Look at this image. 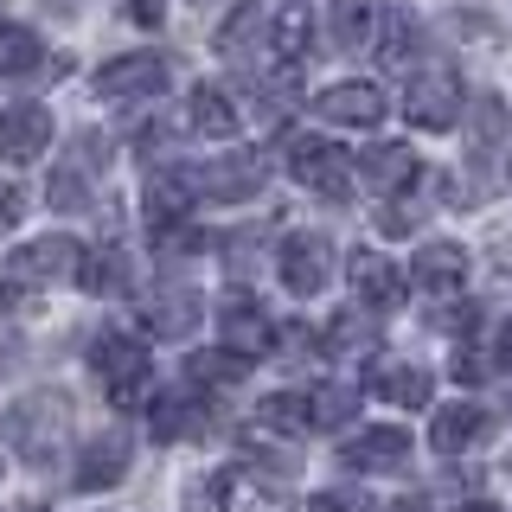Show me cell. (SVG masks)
I'll return each instance as SVG.
<instances>
[{
    "label": "cell",
    "mask_w": 512,
    "mask_h": 512,
    "mask_svg": "<svg viewBox=\"0 0 512 512\" xmlns=\"http://www.w3.org/2000/svg\"><path fill=\"white\" fill-rule=\"evenodd\" d=\"M90 372H96V384L109 391L116 410H141L154 397V359H148V346L128 340V333H96L90 340Z\"/></svg>",
    "instance_id": "cell-1"
},
{
    "label": "cell",
    "mask_w": 512,
    "mask_h": 512,
    "mask_svg": "<svg viewBox=\"0 0 512 512\" xmlns=\"http://www.w3.org/2000/svg\"><path fill=\"white\" fill-rule=\"evenodd\" d=\"M64 442H71V404H64L58 391H32L20 404L7 410V448L20 461H58Z\"/></svg>",
    "instance_id": "cell-2"
},
{
    "label": "cell",
    "mask_w": 512,
    "mask_h": 512,
    "mask_svg": "<svg viewBox=\"0 0 512 512\" xmlns=\"http://www.w3.org/2000/svg\"><path fill=\"white\" fill-rule=\"evenodd\" d=\"M282 167H288V180H301L308 192H327V199H346V192L359 186L352 154L340 148V141H327V135H288Z\"/></svg>",
    "instance_id": "cell-3"
},
{
    "label": "cell",
    "mask_w": 512,
    "mask_h": 512,
    "mask_svg": "<svg viewBox=\"0 0 512 512\" xmlns=\"http://www.w3.org/2000/svg\"><path fill=\"white\" fill-rule=\"evenodd\" d=\"M167 77L173 71H167L160 52H122L96 71V96H103V103H154V96L167 90Z\"/></svg>",
    "instance_id": "cell-4"
},
{
    "label": "cell",
    "mask_w": 512,
    "mask_h": 512,
    "mask_svg": "<svg viewBox=\"0 0 512 512\" xmlns=\"http://www.w3.org/2000/svg\"><path fill=\"white\" fill-rule=\"evenodd\" d=\"M276 269H282V288L295 301H308V295H320L327 288V276H333V244L320 231H288L282 237V250H276Z\"/></svg>",
    "instance_id": "cell-5"
},
{
    "label": "cell",
    "mask_w": 512,
    "mask_h": 512,
    "mask_svg": "<svg viewBox=\"0 0 512 512\" xmlns=\"http://www.w3.org/2000/svg\"><path fill=\"white\" fill-rule=\"evenodd\" d=\"M218 333H224V352H237V359H269V352H276V320L250 295L218 301Z\"/></svg>",
    "instance_id": "cell-6"
},
{
    "label": "cell",
    "mask_w": 512,
    "mask_h": 512,
    "mask_svg": "<svg viewBox=\"0 0 512 512\" xmlns=\"http://www.w3.org/2000/svg\"><path fill=\"white\" fill-rule=\"evenodd\" d=\"M404 116L416 122V128H455L461 122V84L448 71H410V84H404Z\"/></svg>",
    "instance_id": "cell-7"
},
{
    "label": "cell",
    "mask_w": 512,
    "mask_h": 512,
    "mask_svg": "<svg viewBox=\"0 0 512 512\" xmlns=\"http://www.w3.org/2000/svg\"><path fill=\"white\" fill-rule=\"evenodd\" d=\"M52 148V116L39 103H7L0 109V167H32Z\"/></svg>",
    "instance_id": "cell-8"
},
{
    "label": "cell",
    "mask_w": 512,
    "mask_h": 512,
    "mask_svg": "<svg viewBox=\"0 0 512 512\" xmlns=\"http://www.w3.org/2000/svg\"><path fill=\"white\" fill-rule=\"evenodd\" d=\"M269 180V167H263V154H224L218 167H192V186H199V199H224V205H244L256 199Z\"/></svg>",
    "instance_id": "cell-9"
},
{
    "label": "cell",
    "mask_w": 512,
    "mask_h": 512,
    "mask_svg": "<svg viewBox=\"0 0 512 512\" xmlns=\"http://www.w3.org/2000/svg\"><path fill=\"white\" fill-rule=\"evenodd\" d=\"M346 276H352V295H359V308H397L404 301V269L391 263V256H378V250H352L346 256Z\"/></svg>",
    "instance_id": "cell-10"
},
{
    "label": "cell",
    "mask_w": 512,
    "mask_h": 512,
    "mask_svg": "<svg viewBox=\"0 0 512 512\" xmlns=\"http://www.w3.org/2000/svg\"><path fill=\"white\" fill-rule=\"evenodd\" d=\"M77 263H84L77 237H32V244L13 250V276L20 282H71Z\"/></svg>",
    "instance_id": "cell-11"
},
{
    "label": "cell",
    "mask_w": 512,
    "mask_h": 512,
    "mask_svg": "<svg viewBox=\"0 0 512 512\" xmlns=\"http://www.w3.org/2000/svg\"><path fill=\"white\" fill-rule=\"evenodd\" d=\"M314 116L333 128H378L384 122V90L378 84H327L314 96Z\"/></svg>",
    "instance_id": "cell-12"
},
{
    "label": "cell",
    "mask_w": 512,
    "mask_h": 512,
    "mask_svg": "<svg viewBox=\"0 0 512 512\" xmlns=\"http://www.w3.org/2000/svg\"><path fill=\"white\" fill-rule=\"evenodd\" d=\"M340 461H346L352 474H397L410 461V436H404V429H391V423L359 429V436L340 448Z\"/></svg>",
    "instance_id": "cell-13"
},
{
    "label": "cell",
    "mask_w": 512,
    "mask_h": 512,
    "mask_svg": "<svg viewBox=\"0 0 512 512\" xmlns=\"http://www.w3.org/2000/svg\"><path fill=\"white\" fill-rule=\"evenodd\" d=\"M199 320H205V301L192 295V288H154V295L141 301V327H148L154 340H186Z\"/></svg>",
    "instance_id": "cell-14"
},
{
    "label": "cell",
    "mask_w": 512,
    "mask_h": 512,
    "mask_svg": "<svg viewBox=\"0 0 512 512\" xmlns=\"http://www.w3.org/2000/svg\"><path fill=\"white\" fill-rule=\"evenodd\" d=\"M256 45L269 52V13L256 7V0H244V7H231V13L218 20L212 52H218L224 64H250V58H256Z\"/></svg>",
    "instance_id": "cell-15"
},
{
    "label": "cell",
    "mask_w": 512,
    "mask_h": 512,
    "mask_svg": "<svg viewBox=\"0 0 512 512\" xmlns=\"http://www.w3.org/2000/svg\"><path fill=\"white\" fill-rule=\"evenodd\" d=\"M128 474V429L109 423L103 436L84 442V461H77V487L96 493V487H116V480Z\"/></svg>",
    "instance_id": "cell-16"
},
{
    "label": "cell",
    "mask_w": 512,
    "mask_h": 512,
    "mask_svg": "<svg viewBox=\"0 0 512 512\" xmlns=\"http://www.w3.org/2000/svg\"><path fill=\"white\" fill-rule=\"evenodd\" d=\"M404 282H416L423 295H455V288L468 282V250H461V244H423L410 256Z\"/></svg>",
    "instance_id": "cell-17"
},
{
    "label": "cell",
    "mask_w": 512,
    "mask_h": 512,
    "mask_svg": "<svg viewBox=\"0 0 512 512\" xmlns=\"http://www.w3.org/2000/svg\"><path fill=\"white\" fill-rule=\"evenodd\" d=\"M96 167H109V148L96 154V135H77V154L52 173V205H64V212H90V173Z\"/></svg>",
    "instance_id": "cell-18"
},
{
    "label": "cell",
    "mask_w": 512,
    "mask_h": 512,
    "mask_svg": "<svg viewBox=\"0 0 512 512\" xmlns=\"http://www.w3.org/2000/svg\"><path fill=\"white\" fill-rule=\"evenodd\" d=\"M186 122L199 128L205 141H231V135H244V109L231 103V90L224 84H199L186 96Z\"/></svg>",
    "instance_id": "cell-19"
},
{
    "label": "cell",
    "mask_w": 512,
    "mask_h": 512,
    "mask_svg": "<svg viewBox=\"0 0 512 512\" xmlns=\"http://www.w3.org/2000/svg\"><path fill=\"white\" fill-rule=\"evenodd\" d=\"M192 205H199L192 167H160V173H148V224H180Z\"/></svg>",
    "instance_id": "cell-20"
},
{
    "label": "cell",
    "mask_w": 512,
    "mask_h": 512,
    "mask_svg": "<svg viewBox=\"0 0 512 512\" xmlns=\"http://www.w3.org/2000/svg\"><path fill=\"white\" fill-rule=\"evenodd\" d=\"M359 173L384 192V199H404V192L423 180V160H416L410 148H397V141H384V148H372V154L359 160Z\"/></svg>",
    "instance_id": "cell-21"
},
{
    "label": "cell",
    "mask_w": 512,
    "mask_h": 512,
    "mask_svg": "<svg viewBox=\"0 0 512 512\" xmlns=\"http://www.w3.org/2000/svg\"><path fill=\"white\" fill-rule=\"evenodd\" d=\"M327 39L333 52H365L378 39V0H327Z\"/></svg>",
    "instance_id": "cell-22"
},
{
    "label": "cell",
    "mask_w": 512,
    "mask_h": 512,
    "mask_svg": "<svg viewBox=\"0 0 512 512\" xmlns=\"http://www.w3.org/2000/svg\"><path fill=\"white\" fill-rule=\"evenodd\" d=\"M487 423L493 416L480 410V404H448V410H436V429H429V442H436V455H468V448L487 436Z\"/></svg>",
    "instance_id": "cell-23"
},
{
    "label": "cell",
    "mask_w": 512,
    "mask_h": 512,
    "mask_svg": "<svg viewBox=\"0 0 512 512\" xmlns=\"http://www.w3.org/2000/svg\"><path fill=\"white\" fill-rule=\"evenodd\" d=\"M320 346H327L333 359H359V352H378V314L352 301V308L333 314V327H327V340H320Z\"/></svg>",
    "instance_id": "cell-24"
},
{
    "label": "cell",
    "mask_w": 512,
    "mask_h": 512,
    "mask_svg": "<svg viewBox=\"0 0 512 512\" xmlns=\"http://www.w3.org/2000/svg\"><path fill=\"white\" fill-rule=\"evenodd\" d=\"M269 52H276L282 64H301V58L314 52V20H308L301 0H288L276 20H269Z\"/></svg>",
    "instance_id": "cell-25"
},
{
    "label": "cell",
    "mask_w": 512,
    "mask_h": 512,
    "mask_svg": "<svg viewBox=\"0 0 512 512\" xmlns=\"http://www.w3.org/2000/svg\"><path fill=\"white\" fill-rule=\"evenodd\" d=\"M77 282L90 288V295H128V256L116 244H103V250H84V263H77Z\"/></svg>",
    "instance_id": "cell-26"
},
{
    "label": "cell",
    "mask_w": 512,
    "mask_h": 512,
    "mask_svg": "<svg viewBox=\"0 0 512 512\" xmlns=\"http://www.w3.org/2000/svg\"><path fill=\"white\" fill-rule=\"evenodd\" d=\"M429 391H436V378H429L423 365H384V372H378V397L397 404V410H423Z\"/></svg>",
    "instance_id": "cell-27"
},
{
    "label": "cell",
    "mask_w": 512,
    "mask_h": 512,
    "mask_svg": "<svg viewBox=\"0 0 512 512\" xmlns=\"http://www.w3.org/2000/svg\"><path fill=\"white\" fill-rule=\"evenodd\" d=\"M39 64H45L39 32H32V26H13V20H0V77H26V71H39Z\"/></svg>",
    "instance_id": "cell-28"
},
{
    "label": "cell",
    "mask_w": 512,
    "mask_h": 512,
    "mask_svg": "<svg viewBox=\"0 0 512 512\" xmlns=\"http://www.w3.org/2000/svg\"><path fill=\"white\" fill-rule=\"evenodd\" d=\"M256 429H276V436H308V429H314L308 397H295V391L263 397V404H256Z\"/></svg>",
    "instance_id": "cell-29"
},
{
    "label": "cell",
    "mask_w": 512,
    "mask_h": 512,
    "mask_svg": "<svg viewBox=\"0 0 512 512\" xmlns=\"http://www.w3.org/2000/svg\"><path fill=\"white\" fill-rule=\"evenodd\" d=\"M378 45H384L378 58L391 64V71H404V77H410V64L423 58V26H416L410 13H391V20H384V39H378Z\"/></svg>",
    "instance_id": "cell-30"
},
{
    "label": "cell",
    "mask_w": 512,
    "mask_h": 512,
    "mask_svg": "<svg viewBox=\"0 0 512 512\" xmlns=\"http://www.w3.org/2000/svg\"><path fill=\"white\" fill-rule=\"evenodd\" d=\"M352 410H359V391H352V384H314V391H308L314 429H346Z\"/></svg>",
    "instance_id": "cell-31"
},
{
    "label": "cell",
    "mask_w": 512,
    "mask_h": 512,
    "mask_svg": "<svg viewBox=\"0 0 512 512\" xmlns=\"http://www.w3.org/2000/svg\"><path fill=\"white\" fill-rule=\"evenodd\" d=\"M186 378L192 384H199V391H224V384H237V378H244V359H237V352H199V359H192L186 365Z\"/></svg>",
    "instance_id": "cell-32"
},
{
    "label": "cell",
    "mask_w": 512,
    "mask_h": 512,
    "mask_svg": "<svg viewBox=\"0 0 512 512\" xmlns=\"http://www.w3.org/2000/svg\"><path fill=\"white\" fill-rule=\"evenodd\" d=\"M148 423H154V436L160 442H173V436H186V429L192 423H199V416H192V410H199V404H192V397H148Z\"/></svg>",
    "instance_id": "cell-33"
},
{
    "label": "cell",
    "mask_w": 512,
    "mask_h": 512,
    "mask_svg": "<svg viewBox=\"0 0 512 512\" xmlns=\"http://www.w3.org/2000/svg\"><path fill=\"white\" fill-rule=\"evenodd\" d=\"M461 116L474 122V141H480V160H487L493 148H500V128H506V109H500V96H480L474 109H461Z\"/></svg>",
    "instance_id": "cell-34"
},
{
    "label": "cell",
    "mask_w": 512,
    "mask_h": 512,
    "mask_svg": "<svg viewBox=\"0 0 512 512\" xmlns=\"http://www.w3.org/2000/svg\"><path fill=\"white\" fill-rule=\"evenodd\" d=\"M224 487H231L224 474H199L186 487V512H224Z\"/></svg>",
    "instance_id": "cell-35"
},
{
    "label": "cell",
    "mask_w": 512,
    "mask_h": 512,
    "mask_svg": "<svg viewBox=\"0 0 512 512\" xmlns=\"http://www.w3.org/2000/svg\"><path fill=\"white\" fill-rule=\"evenodd\" d=\"M416 218H423V205L384 199V212H378V231H384V237H404V231H416Z\"/></svg>",
    "instance_id": "cell-36"
},
{
    "label": "cell",
    "mask_w": 512,
    "mask_h": 512,
    "mask_svg": "<svg viewBox=\"0 0 512 512\" xmlns=\"http://www.w3.org/2000/svg\"><path fill=\"white\" fill-rule=\"evenodd\" d=\"M308 512H378L365 493H320V500H308Z\"/></svg>",
    "instance_id": "cell-37"
},
{
    "label": "cell",
    "mask_w": 512,
    "mask_h": 512,
    "mask_svg": "<svg viewBox=\"0 0 512 512\" xmlns=\"http://www.w3.org/2000/svg\"><path fill=\"white\" fill-rule=\"evenodd\" d=\"M128 20H135V26H160V20H167V0H128Z\"/></svg>",
    "instance_id": "cell-38"
},
{
    "label": "cell",
    "mask_w": 512,
    "mask_h": 512,
    "mask_svg": "<svg viewBox=\"0 0 512 512\" xmlns=\"http://www.w3.org/2000/svg\"><path fill=\"white\" fill-rule=\"evenodd\" d=\"M455 512H500V506H493V500H461Z\"/></svg>",
    "instance_id": "cell-39"
},
{
    "label": "cell",
    "mask_w": 512,
    "mask_h": 512,
    "mask_svg": "<svg viewBox=\"0 0 512 512\" xmlns=\"http://www.w3.org/2000/svg\"><path fill=\"white\" fill-rule=\"evenodd\" d=\"M500 359H512V320L500 327Z\"/></svg>",
    "instance_id": "cell-40"
},
{
    "label": "cell",
    "mask_w": 512,
    "mask_h": 512,
    "mask_svg": "<svg viewBox=\"0 0 512 512\" xmlns=\"http://www.w3.org/2000/svg\"><path fill=\"white\" fill-rule=\"evenodd\" d=\"M391 512H429V500H397Z\"/></svg>",
    "instance_id": "cell-41"
},
{
    "label": "cell",
    "mask_w": 512,
    "mask_h": 512,
    "mask_svg": "<svg viewBox=\"0 0 512 512\" xmlns=\"http://www.w3.org/2000/svg\"><path fill=\"white\" fill-rule=\"evenodd\" d=\"M192 7H205V0H192Z\"/></svg>",
    "instance_id": "cell-42"
}]
</instances>
